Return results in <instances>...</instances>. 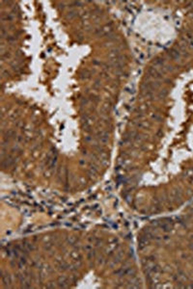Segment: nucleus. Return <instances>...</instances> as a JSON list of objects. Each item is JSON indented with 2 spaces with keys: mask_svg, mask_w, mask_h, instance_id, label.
I'll return each mask as SVG.
<instances>
[{
  "mask_svg": "<svg viewBox=\"0 0 193 289\" xmlns=\"http://www.w3.org/2000/svg\"><path fill=\"white\" fill-rule=\"evenodd\" d=\"M1 279H2L3 284H4L6 287H10V286H11V284H12V278H11V276L9 275V273L5 272V271H2V273H1Z\"/></svg>",
  "mask_w": 193,
  "mask_h": 289,
  "instance_id": "1",
  "label": "nucleus"
},
{
  "mask_svg": "<svg viewBox=\"0 0 193 289\" xmlns=\"http://www.w3.org/2000/svg\"><path fill=\"white\" fill-rule=\"evenodd\" d=\"M192 182H193V180H192ZM192 184H193V183H192Z\"/></svg>",
  "mask_w": 193,
  "mask_h": 289,
  "instance_id": "4",
  "label": "nucleus"
},
{
  "mask_svg": "<svg viewBox=\"0 0 193 289\" xmlns=\"http://www.w3.org/2000/svg\"><path fill=\"white\" fill-rule=\"evenodd\" d=\"M169 55H170V57H171L172 58V59H179V57H180V53H179V51H177V50H175V49H173V50H171V52H170L169 53Z\"/></svg>",
  "mask_w": 193,
  "mask_h": 289,
  "instance_id": "3",
  "label": "nucleus"
},
{
  "mask_svg": "<svg viewBox=\"0 0 193 289\" xmlns=\"http://www.w3.org/2000/svg\"><path fill=\"white\" fill-rule=\"evenodd\" d=\"M58 284H59V287H62V288H67V287H69V281H68V278H65V277H60L59 278H58Z\"/></svg>",
  "mask_w": 193,
  "mask_h": 289,
  "instance_id": "2",
  "label": "nucleus"
}]
</instances>
